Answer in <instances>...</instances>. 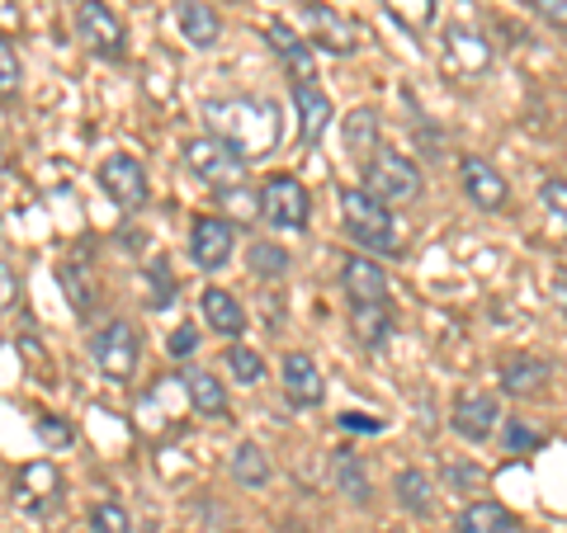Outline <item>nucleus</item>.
<instances>
[{
  "label": "nucleus",
  "mask_w": 567,
  "mask_h": 533,
  "mask_svg": "<svg viewBox=\"0 0 567 533\" xmlns=\"http://www.w3.org/2000/svg\"><path fill=\"white\" fill-rule=\"evenodd\" d=\"M204 118L213 137L233 142V147L246 156V161H260L265 151H275L279 142V123H275V109L265 100H213L204 104Z\"/></svg>",
  "instance_id": "f257e3e1"
},
{
  "label": "nucleus",
  "mask_w": 567,
  "mask_h": 533,
  "mask_svg": "<svg viewBox=\"0 0 567 533\" xmlns=\"http://www.w3.org/2000/svg\"><path fill=\"white\" fill-rule=\"evenodd\" d=\"M341 218H346V232L354 245L374 255H402V237H398V222L388 212L383 199H374L369 189H346L341 194Z\"/></svg>",
  "instance_id": "f03ea898"
},
{
  "label": "nucleus",
  "mask_w": 567,
  "mask_h": 533,
  "mask_svg": "<svg viewBox=\"0 0 567 533\" xmlns=\"http://www.w3.org/2000/svg\"><path fill=\"white\" fill-rule=\"evenodd\" d=\"M185 166L199 175V180L208 185V189H237V185H246V156L233 147V142H223V137H194L189 147H185Z\"/></svg>",
  "instance_id": "7ed1b4c3"
},
{
  "label": "nucleus",
  "mask_w": 567,
  "mask_h": 533,
  "mask_svg": "<svg viewBox=\"0 0 567 533\" xmlns=\"http://www.w3.org/2000/svg\"><path fill=\"white\" fill-rule=\"evenodd\" d=\"M364 189L374 194V199H383V203H416L425 180H421V170L406 161V156L379 147L364 161Z\"/></svg>",
  "instance_id": "20e7f679"
},
{
  "label": "nucleus",
  "mask_w": 567,
  "mask_h": 533,
  "mask_svg": "<svg viewBox=\"0 0 567 533\" xmlns=\"http://www.w3.org/2000/svg\"><path fill=\"white\" fill-rule=\"evenodd\" d=\"M308 212H312V199L308 189L293 180V175H270L260 189V218L275 227V232H303L308 227Z\"/></svg>",
  "instance_id": "39448f33"
},
{
  "label": "nucleus",
  "mask_w": 567,
  "mask_h": 533,
  "mask_svg": "<svg viewBox=\"0 0 567 533\" xmlns=\"http://www.w3.org/2000/svg\"><path fill=\"white\" fill-rule=\"evenodd\" d=\"M76 33H81V43L104 62H123V52H128V29H123V20L104 6V0H81L76 6Z\"/></svg>",
  "instance_id": "423d86ee"
},
{
  "label": "nucleus",
  "mask_w": 567,
  "mask_h": 533,
  "mask_svg": "<svg viewBox=\"0 0 567 533\" xmlns=\"http://www.w3.org/2000/svg\"><path fill=\"white\" fill-rule=\"evenodd\" d=\"M91 354H95V364L110 383H128L137 373V359H142V341H137L133 322H110L91 341Z\"/></svg>",
  "instance_id": "0eeeda50"
},
{
  "label": "nucleus",
  "mask_w": 567,
  "mask_h": 533,
  "mask_svg": "<svg viewBox=\"0 0 567 533\" xmlns=\"http://www.w3.org/2000/svg\"><path fill=\"white\" fill-rule=\"evenodd\" d=\"M100 189L110 194V199L118 203V208H142L147 203V170H142V161L137 156H128V151H114V156H104L100 161Z\"/></svg>",
  "instance_id": "6e6552de"
},
{
  "label": "nucleus",
  "mask_w": 567,
  "mask_h": 533,
  "mask_svg": "<svg viewBox=\"0 0 567 533\" xmlns=\"http://www.w3.org/2000/svg\"><path fill=\"white\" fill-rule=\"evenodd\" d=\"M14 505L29 510V514H48V510L62 505V477L48 458L20 468V477H14Z\"/></svg>",
  "instance_id": "1a4fd4ad"
},
{
  "label": "nucleus",
  "mask_w": 567,
  "mask_h": 533,
  "mask_svg": "<svg viewBox=\"0 0 567 533\" xmlns=\"http://www.w3.org/2000/svg\"><path fill=\"white\" fill-rule=\"evenodd\" d=\"M237 251V227L227 218H199L189 232V260L199 270H223Z\"/></svg>",
  "instance_id": "9d476101"
},
{
  "label": "nucleus",
  "mask_w": 567,
  "mask_h": 533,
  "mask_svg": "<svg viewBox=\"0 0 567 533\" xmlns=\"http://www.w3.org/2000/svg\"><path fill=\"white\" fill-rule=\"evenodd\" d=\"M496 420H502V406H496L492 393H458L454 397V411H450V425L458 439L468 443H483L496 435Z\"/></svg>",
  "instance_id": "9b49d317"
},
{
  "label": "nucleus",
  "mask_w": 567,
  "mask_h": 533,
  "mask_svg": "<svg viewBox=\"0 0 567 533\" xmlns=\"http://www.w3.org/2000/svg\"><path fill=\"white\" fill-rule=\"evenodd\" d=\"M303 20H308V29H312V43L327 48V52H336V58H346V52L360 48V24L346 20L341 10L308 0V6H303Z\"/></svg>",
  "instance_id": "f8f14e48"
},
{
  "label": "nucleus",
  "mask_w": 567,
  "mask_h": 533,
  "mask_svg": "<svg viewBox=\"0 0 567 533\" xmlns=\"http://www.w3.org/2000/svg\"><path fill=\"white\" fill-rule=\"evenodd\" d=\"M458 180H464V194L473 199V208L496 212V208L506 203V180H502V170H496L492 161H483V156H464V161H458Z\"/></svg>",
  "instance_id": "ddd939ff"
},
{
  "label": "nucleus",
  "mask_w": 567,
  "mask_h": 533,
  "mask_svg": "<svg viewBox=\"0 0 567 533\" xmlns=\"http://www.w3.org/2000/svg\"><path fill=\"white\" fill-rule=\"evenodd\" d=\"M284 397H289L293 406H317L327 397L322 368H317L312 354H303V349L284 354Z\"/></svg>",
  "instance_id": "4468645a"
},
{
  "label": "nucleus",
  "mask_w": 567,
  "mask_h": 533,
  "mask_svg": "<svg viewBox=\"0 0 567 533\" xmlns=\"http://www.w3.org/2000/svg\"><path fill=\"white\" fill-rule=\"evenodd\" d=\"M293 109H298V142L303 147H317L327 133V123H331V100L322 85H312V81H298L293 85Z\"/></svg>",
  "instance_id": "2eb2a0df"
},
{
  "label": "nucleus",
  "mask_w": 567,
  "mask_h": 533,
  "mask_svg": "<svg viewBox=\"0 0 567 533\" xmlns=\"http://www.w3.org/2000/svg\"><path fill=\"white\" fill-rule=\"evenodd\" d=\"M341 289L354 307H364V302H388V270H379L369 255H350L341 264Z\"/></svg>",
  "instance_id": "dca6fc26"
},
{
  "label": "nucleus",
  "mask_w": 567,
  "mask_h": 533,
  "mask_svg": "<svg viewBox=\"0 0 567 533\" xmlns=\"http://www.w3.org/2000/svg\"><path fill=\"white\" fill-rule=\"evenodd\" d=\"M175 24H181L185 43H194V48H213V43L223 39L218 10L204 6V0H181V6H175Z\"/></svg>",
  "instance_id": "f3484780"
},
{
  "label": "nucleus",
  "mask_w": 567,
  "mask_h": 533,
  "mask_svg": "<svg viewBox=\"0 0 567 533\" xmlns=\"http://www.w3.org/2000/svg\"><path fill=\"white\" fill-rule=\"evenodd\" d=\"M454 533H520V520L496 501H473V505L458 510Z\"/></svg>",
  "instance_id": "a211bd4d"
},
{
  "label": "nucleus",
  "mask_w": 567,
  "mask_h": 533,
  "mask_svg": "<svg viewBox=\"0 0 567 533\" xmlns=\"http://www.w3.org/2000/svg\"><path fill=\"white\" fill-rule=\"evenodd\" d=\"M544 383H548V364L535 359V354H511L502 364V393L511 397H535Z\"/></svg>",
  "instance_id": "6ab92c4d"
},
{
  "label": "nucleus",
  "mask_w": 567,
  "mask_h": 533,
  "mask_svg": "<svg viewBox=\"0 0 567 533\" xmlns=\"http://www.w3.org/2000/svg\"><path fill=\"white\" fill-rule=\"evenodd\" d=\"M393 491H398V505L412 514V520H431V514H435V482H431L425 472L402 468L398 482H393Z\"/></svg>",
  "instance_id": "aec40b11"
},
{
  "label": "nucleus",
  "mask_w": 567,
  "mask_h": 533,
  "mask_svg": "<svg viewBox=\"0 0 567 533\" xmlns=\"http://www.w3.org/2000/svg\"><path fill=\"white\" fill-rule=\"evenodd\" d=\"M199 312H204L208 331H218V335H241V326H246L241 302H237L233 293H227V289H204Z\"/></svg>",
  "instance_id": "412c9836"
},
{
  "label": "nucleus",
  "mask_w": 567,
  "mask_h": 533,
  "mask_svg": "<svg viewBox=\"0 0 567 533\" xmlns=\"http://www.w3.org/2000/svg\"><path fill=\"white\" fill-rule=\"evenodd\" d=\"M445 52L454 58L458 71H483V66L492 62V52H487V43H483V33L468 29V24H450V29H445Z\"/></svg>",
  "instance_id": "4be33fe9"
},
{
  "label": "nucleus",
  "mask_w": 567,
  "mask_h": 533,
  "mask_svg": "<svg viewBox=\"0 0 567 533\" xmlns=\"http://www.w3.org/2000/svg\"><path fill=\"white\" fill-rule=\"evenodd\" d=\"M185 397H189L194 411L208 416V420H223V416H227V393H223V383L213 378V373H204V368L185 373Z\"/></svg>",
  "instance_id": "5701e85b"
},
{
  "label": "nucleus",
  "mask_w": 567,
  "mask_h": 533,
  "mask_svg": "<svg viewBox=\"0 0 567 533\" xmlns=\"http://www.w3.org/2000/svg\"><path fill=\"white\" fill-rule=\"evenodd\" d=\"M270 43H275V52H279V58L284 62H289V71H293V85L298 81H312V48L303 43V39H298V33L289 29V24H270Z\"/></svg>",
  "instance_id": "b1692460"
},
{
  "label": "nucleus",
  "mask_w": 567,
  "mask_h": 533,
  "mask_svg": "<svg viewBox=\"0 0 567 533\" xmlns=\"http://www.w3.org/2000/svg\"><path fill=\"white\" fill-rule=\"evenodd\" d=\"M354 335H360V345L383 349L388 335H393V307H388V302H364V307H354Z\"/></svg>",
  "instance_id": "393cba45"
},
{
  "label": "nucleus",
  "mask_w": 567,
  "mask_h": 533,
  "mask_svg": "<svg viewBox=\"0 0 567 533\" xmlns=\"http://www.w3.org/2000/svg\"><path fill=\"white\" fill-rule=\"evenodd\" d=\"M227 472H233L237 487H265L270 482V458L260 453V443H237L233 458H227Z\"/></svg>",
  "instance_id": "a878e982"
},
{
  "label": "nucleus",
  "mask_w": 567,
  "mask_h": 533,
  "mask_svg": "<svg viewBox=\"0 0 567 533\" xmlns=\"http://www.w3.org/2000/svg\"><path fill=\"white\" fill-rule=\"evenodd\" d=\"M346 147L354 156H374L379 151V118H374V109H350L346 114Z\"/></svg>",
  "instance_id": "bb28decb"
},
{
  "label": "nucleus",
  "mask_w": 567,
  "mask_h": 533,
  "mask_svg": "<svg viewBox=\"0 0 567 533\" xmlns=\"http://www.w3.org/2000/svg\"><path fill=\"white\" fill-rule=\"evenodd\" d=\"M331 472H336V482H341V491H346V501H354V505H364V501H369V477H364V468H360V458H354L350 449H341V453H336V463H331Z\"/></svg>",
  "instance_id": "cd10ccee"
},
{
  "label": "nucleus",
  "mask_w": 567,
  "mask_h": 533,
  "mask_svg": "<svg viewBox=\"0 0 567 533\" xmlns=\"http://www.w3.org/2000/svg\"><path fill=\"white\" fill-rule=\"evenodd\" d=\"M246 264H251V274H260V279H284L289 274V255H284V245H270V241H256L251 251H246Z\"/></svg>",
  "instance_id": "c85d7f7f"
},
{
  "label": "nucleus",
  "mask_w": 567,
  "mask_h": 533,
  "mask_svg": "<svg viewBox=\"0 0 567 533\" xmlns=\"http://www.w3.org/2000/svg\"><path fill=\"white\" fill-rule=\"evenodd\" d=\"M91 533H133V514L118 501H95L91 505Z\"/></svg>",
  "instance_id": "c756f323"
},
{
  "label": "nucleus",
  "mask_w": 567,
  "mask_h": 533,
  "mask_svg": "<svg viewBox=\"0 0 567 533\" xmlns=\"http://www.w3.org/2000/svg\"><path fill=\"white\" fill-rule=\"evenodd\" d=\"M539 203L548 212V222H554V232L567 237V180H544L539 185Z\"/></svg>",
  "instance_id": "7c9ffc66"
},
{
  "label": "nucleus",
  "mask_w": 567,
  "mask_h": 533,
  "mask_svg": "<svg viewBox=\"0 0 567 533\" xmlns=\"http://www.w3.org/2000/svg\"><path fill=\"white\" fill-rule=\"evenodd\" d=\"M227 368H233L246 387L265 383V359H260L256 349H246V345H233V349H227Z\"/></svg>",
  "instance_id": "2f4dec72"
},
{
  "label": "nucleus",
  "mask_w": 567,
  "mask_h": 533,
  "mask_svg": "<svg viewBox=\"0 0 567 533\" xmlns=\"http://www.w3.org/2000/svg\"><path fill=\"white\" fill-rule=\"evenodd\" d=\"M218 203L233 212L237 222H251V218H260V194H251L246 185H237V189H223L218 194Z\"/></svg>",
  "instance_id": "473e14b6"
},
{
  "label": "nucleus",
  "mask_w": 567,
  "mask_h": 533,
  "mask_svg": "<svg viewBox=\"0 0 567 533\" xmlns=\"http://www.w3.org/2000/svg\"><path fill=\"white\" fill-rule=\"evenodd\" d=\"M58 279H62V293H66L71 307H76L81 316L91 312V289H85V279H81V264H62Z\"/></svg>",
  "instance_id": "72a5a7b5"
},
{
  "label": "nucleus",
  "mask_w": 567,
  "mask_h": 533,
  "mask_svg": "<svg viewBox=\"0 0 567 533\" xmlns=\"http://www.w3.org/2000/svg\"><path fill=\"white\" fill-rule=\"evenodd\" d=\"M20 81H24L20 58H14L10 43H0V100H14V95H20Z\"/></svg>",
  "instance_id": "f704fd0d"
},
{
  "label": "nucleus",
  "mask_w": 567,
  "mask_h": 533,
  "mask_svg": "<svg viewBox=\"0 0 567 533\" xmlns=\"http://www.w3.org/2000/svg\"><path fill=\"white\" fill-rule=\"evenodd\" d=\"M445 482L454 491H477V487H487V472L477 463H458V458H450V463H445Z\"/></svg>",
  "instance_id": "c9c22d12"
},
{
  "label": "nucleus",
  "mask_w": 567,
  "mask_h": 533,
  "mask_svg": "<svg viewBox=\"0 0 567 533\" xmlns=\"http://www.w3.org/2000/svg\"><path fill=\"white\" fill-rule=\"evenodd\" d=\"M39 439L48 443V449H71V443H76V430H71L62 416H43L39 420Z\"/></svg>",
  "instance_id": "e433bc0d"
},
{
  "label": "nucleus",
  "mask_w": 567,
  "mask_h": 533,
  "mask_svg": "<svg viewBox=\"0 0 567 533\" xmlns=\"http://www.w3.org/2000/svg\"><path fill=\"white\" fill-rule=\"evenodd\" d=\"M502 443H506L511 453H529V449H535V443H539V435H535V430H525L520 420H506V430H502Z\"/></svg>",
  "instance_id": "4c0bfd02"
},
{
  "label": "nucleus",
  "mask_w": 567,
  "mask_h": 533,
  "mask_svg": "<svg viewBox=\"0 0 567 533\" xmlns=\"http://www.w3.org/2000/svg\"><path fill=\"white\" fill-rule=\"evenodd\" d=\"M194 349H199V331H194V326H181V331L171 335V345H166L171 359H189Z\"/></svg>",
  "instance_id": "58836bf2"
},
{
  "label": "nucleus",
  "mask_w": 567,
  "mask_h": 533,
  "mask_svg": "<svg viewBox=\"0 0 567 533\" xmlns=\"http://www.w3.org/2000/svg\"><path fill=\"white\" fill-rule=\"evenodd\" d=\"M388 6H393L398 20H406V24H425V20H431V0H388Z\"/></svg>",
  "instance_id": "ea45409f"
},
{
  "label": "nucleus",
  "mask_w": 567,
  "mask_h": 533,
  "mask_svg": "<svg viewBox=\"0 0 567 533\" xmlns=\"http://www.w3.org/2000/svg\"><path fill=\"white\" fill-rule=\"evenodd\" d=\"M548 24H558V29H567V0H529Z\"/></svg>",
  "instance_id": "a19ab883"
},
{
  "label": "nucleus",
  "mask_w": 567,
  "mask_h": 533,
  "mask_svg": "<svg viewBox=\"0 0 567 533\" xmlns=\"http://www.w3.org/2000/svg\"><path fill=\"white\" fill-rule=\"evenodd\" d=\"M14 293H20V279H14L10 264H0V312H6L10 302H14Z\"/></svg>",
  "instance_id": "79ce46f5"
},
{
  "label": "nucleus",
  "mask_w": 567,
  "mask_h": 533,
  "mask_svg": "<svg viewBox=\"0 0 567 533\" xmlns=\"http://www.w3.org/2000/svg\"><path fill=\"white\" fill-rule=\"evenodd\" d=\"M152 279H156V302L175 297V279L166 274V260H156V264H152Z\"/></svg>",
  "instance_id": "37998d69"
},
{
  "label": "nucleus",
  "mask_w": 567,
  "mask_h": 533,
  "mask_svg": "<svg viewBox=\"0 0 567 533\" xmlns=\"http://www.w3.org/2000/svg\"><path fill=\"white\" fill-rule=\"evenodd\" d=\"M341 425H346V430H364V435L383 430V420H374V416H341Z\"/></svg>",
  "instance_id": "c03bdc74"
}]
</instances>
